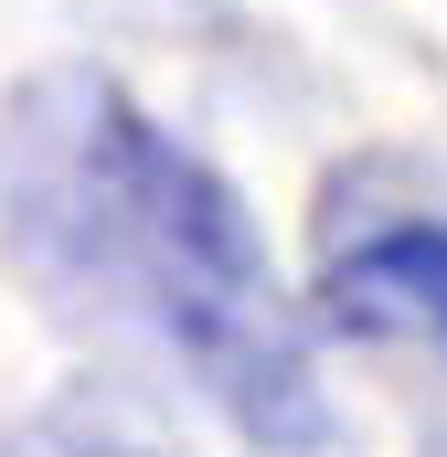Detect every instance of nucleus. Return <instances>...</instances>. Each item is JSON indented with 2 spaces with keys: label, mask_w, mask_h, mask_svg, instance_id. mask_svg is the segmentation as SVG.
<instances>
[{
  "label": "nucleus",
  "mask_w": 447,
  "mask_h": 457,
  "mask_svg": "<svg viewBox=\"0 0 447 457\" xmlns=\"http://www.w3.org/2000/svg\"><path fill=\"white\" fill-rule=\"evenodd\" d=\"M0 255L21 287L107 341L160 351L245 447L320 457L331 394L266 224L203 149H181L97 64H43L0 107Z\"/></svg>",
  "instance_id": "1"
},
{
  "label": "nucleus",
  "mask_w": 447,
  "mask_h": 457,
  "mask_svg": "<svg viewBox=\"0 0 447 457\" xmlns=\"http://www.w3.org/2000/svg\"><path fill=\"white\" fill-rule=\"evenodd\" d=\"M320 330L447 361V224L437 213H394V224H362L351 245H331Z\"/></svg>",
  "instance_id": "2"
},
{
  "label": "nucleus",
  "mask_w": 447,
  "mask_h": 457,
  "mask_svg": "<svg viewBox=\"0 0 447 457\" xmlns=\"http://www.w3.org/2000/svg\"><path fill=\"white\" fill-rule=\"evenodd\" d=\"M0 457H181L171 436H149L139 415H107V404H54L32 426H11Z\"/></svg>",
  "instance_id": "3"
},
{
  "label": "nucleus",
  "mask_w": 447,
  "mask_h": 457,
  "mask_svg": "<svg viewBox=\"0 0 447 457\" xmlns=\"http://www.w3.org/2000/svg\"><path fill=\"white\" fill-rule=\"evenodd\" d=\"M426 457H447V436H437V447H426Z\"/></svg>",
  "instance_id": "4"
}]
</instances>
